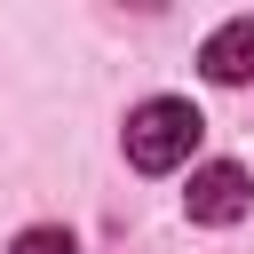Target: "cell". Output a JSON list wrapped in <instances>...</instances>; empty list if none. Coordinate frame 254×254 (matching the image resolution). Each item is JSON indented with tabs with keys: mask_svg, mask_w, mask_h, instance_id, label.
Wrapping results in <instances>:
<instances>
[{
	"mask_svg": "<svg viewBox=\"0 0 254 254\" xmlns=\"http://www.w3.org/2000/svg\"><path fill=\"white\" fill-rule=\"evenodd\" d=\"M198 64H206V79H222V87H246V79H254V16H230L222 32H206Z\"/></svg>",
	"mask_w": 254,
	"mask_h": 254,
	"instance_id": "obj_3",
	"label": "cell"
},
{
	"mask_svg": "<svg viewBox=\"0 0 254 254\" xmlns=\"http://www.w3.org/2000/svg\"><path fill=\"white\" fill-rule=\"evenodd\" d=\"M198 135H206V119L183 103V95H151V103H135L127 111V159L143 167V175H175L190 151H198Z\"/></svg>",
	"mask_w": 254,
	"mask_h": 254,
	"instance_id": "obj_1",
	"label": "cell"
},
{
	"mask_svg": "<svg viewBox=\"0 0 254 254\" xmlns=\"http://www.w3.org/2000/svg\"><path fill=\"white\" fill-rule=\"evenodd\" d=\"M8 254H79V246H71V230H56V222H32V230H24Z\"/></svg>",
	"mask_w": 254,
	"mask_h": 254,
	"instance_id": "obj_4",
	"label": "cell"
},
{
	"mask_svg": "<svg viewBox=\"0 0 254 254\" xmlns=\"http://www.w3.org/2000/svg\"><path fill=\"white\" fill-rule=\"evenodd\" d=\"M246 206H254V183H246V167H238V159L198 167V175H190V190H183V214H190V222H206V230L246 222Z\"/></svg>",
	"mask_w": 254,
	"mask_h": 254,
	"instance_id": "obj_2",
	"label": "cell"
}]
</instances>
